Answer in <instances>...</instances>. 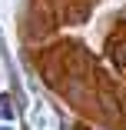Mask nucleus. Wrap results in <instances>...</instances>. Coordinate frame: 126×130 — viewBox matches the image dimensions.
<instances>
[{"instance_id": "nucleus-1", "label": "nucleus", "mask_w": 126, "mask_h": 130, "mask_svg": "<svg viewBox=\"0 0 126 130\" xmlns=\"http://www.w3.org/2000/svg\"><path fill=\"white\" fill-rule=\"evenodd\" d=\"M110 57L116 63H126V30H119V34L110 37Z\"/></svg>"}]
</instances>
